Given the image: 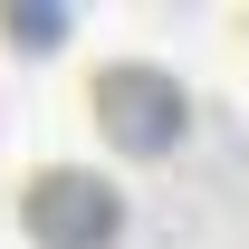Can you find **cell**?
Masks as SVG:
<instances>
[{
	"instance_id": "1",
	"label": "cell",
	"mask_w": 249,
	"mask_h": 249,
	"mask_svg": "<svg viewBox=\"0 0 249 249\" xmlns=\"http://www.w3.org/2000/svg\"><path fill=\"white\" fill-rule=\"evenodd\" d=\"M29 240L38 249H115V230H124V192L96 173V163H48L29 182Z\"/></svg>"
},
{
	"instance_id": "2",
	"label": "cell",
	"mask_w": 249,
	"mask_h": 249,
	"mask_svg": "<svg viewBox=\"0 0 249 249\" xmlns=\"http://www.w3.org/2000/svg\"><path fill=\"white\" fill-rule=\"evenodd\" d=\"M96 124L115 134L124 154H173L182 144V124H192V106H182V87L163 77V67H96Z\"/></svg>"
}]
</instances>
